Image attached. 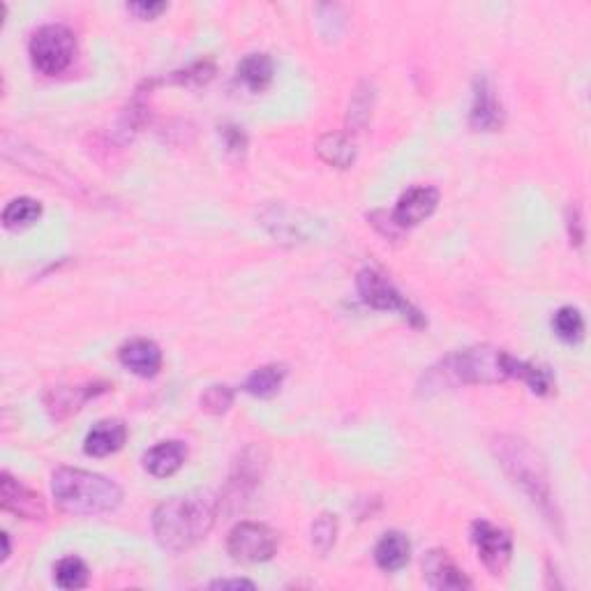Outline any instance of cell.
Here are the masks:
<instances>
[{
  "instance_id": "1f68e13d",
  "label": "cell",
  "mask_w": 591,
  "mask_h": 591,
  "mask_svg": "<svg viewBox=\"0 0 591 591\" xmlns=\"http://www.w3.org/2000/svg\"><path fill=\"white\" fill-rule=\"evenodd\" d=\"M0 541H3V561H5L7 557H10V536H7L3 531V534H0Z\"/></svg>"
},
{
  "instance_id": "d4e9b609",
  "label": "cell",
  "mask_w": 591,
  "mask_h": 591,
  "mask_svg": "<svg viewBox=\"0 0 591 591\" xmlns=\"http://www.w3.org/2000/svg\"><path fill=\"white\" fill-rule=\"evenodd\" d=\"M335 536H338V520L331 513H321L317 520L312 522V545L321 557L328 555L335 545Z\"/></svg>"
},
{
  "instance_id": "3957f363",
  "label": "cell",
  "mask_w": 591,
  "mask_h": 591,
  "mask_svg": "<svg viewBox=\"0 0 591 591\" xmlns=\"http://www.w3.org/2000/svg\"><path fill=\"white\" fill-rule=\"evenodd\" d=\"M51 492L63 513L79 515V518L114 513L123 501V490L107 476L74 467L54 471Z\"/></svg>"
},
{
  "instance_id": "5bb4252c",
  "label": "cell",
  "mask_w": 591,
  "mask_h": 591,
  "mask_svg": "<svg viewBox=\"0 0 591 591\" xmlns=\"http://www.w3.org/2000/svg\"><path fill=\"white\" fill-rule=\"evenodd\" d=\"M118 361L137 377H155L162 370V351L153 340L134 338L118 349Z\"/></svg>"
},
{
  "instance_id": "f1b7e54d",
  "label": "cell",
  "mask_w": 591,
  "mask_h": 591,
  "mask_svg": "<svg viewBox=\"0 0 591 591\" xmlns=\"http://www.w3.org/2000/svg\"><path fill=\"white\" fill-rule=\"evenodd\" d=\"M568 236H571V243L575 245H582V241H585V224H582L578 208H568Z\"/></svg>"
},
{
  "instance_id": "9a60e30c",
  "label": "cell",
  "mask_w": 591,
  "mask_h": 591,
  "mask_svg": "<svg viewBox=\"0 0 591 591\" xmlns=\"http://www.w3.org/2000/svg\"><path fill=\"white\" fill-rule=\"evenodd\" d=\"M127 441V425L118 418H107L93 425V430L86 435L84 451L91 458H107L121 451Z\"/></svg>"
},
{
  "instance_id": "ba28073f",
  "label": "cell",
  "mask_w": 591,
  "mask_h": 591,
  "mask_svg": "<svg viewBox=\"0 0 591 591\" xmlns=\"http://www.w3.org/2000/svg\"><path fill=\"white\" fill-rule=\"evenodd\" d=\"M471 541L476 545L478 559L492 575H501L511 564L513 538L506 529L492 525L488 520H476L471 525Z\"/></svg>"
},
{
  "instance_id": "cb8c5ba5",
  "label": "cell",
  "mask_w": 591,
  "mask_h": 591,
  "mask_svg": "<svg viewBox=\"0 0 591 591\" xmlns=\"http://www.w3.org/2000/svg\"><path fill=\"white\" fill-rule=\"evenodd\" d=\"M54 580L61 589H84L91 580V571L84 559L65 557L54 568Z\"/></svg>"
},
{
  "instance_id": "44dd1931",
  "label": "cell",
  "mask_w": 591,
  "mask_h": 591,
  "mask_svg": "<svg viewBox=\"0 0 591 591\" xmlns=\"http://www.w3.org/2000/svg\"><path fill=\"white\" fill-rule=\"evenodd\" d=\"M317 153L326 164H331V167H338V169H349L356 160L354 141H351L347 134H338V132L324 134L317 144Z\"/></svg>"
},
{
  "instance_id": "ffe728a7",
  "label": "cell",
  "mask_w": 591,
  "mask_h": 591,
  "mask_svg": "<svg viewBox=\"0 0 591 591\" xmlns=\"http://www.w3.org/2000/svg\"><path fill=\"white\" fill-rule=\"evenodd\" d=\"M238 81H243L245 88L252 93H264L273 84L275 65L268 54H250L238 63Z\"/></svg>"
},
{
  "instance_id": "6da1fadb",
  "label": "cell",
  "mask_w": 591,
  "mask_h": 591,
  "mask_svg": "<svg viewBox=\"0 0 591 591\" xmlns=\"http://www.w3.org/2000/svg\"><path fill=\"white\" fill-rule=\"evenodd\" d=\"M220 499L208 490L162 501L153 513V534L167 552H185L211 534L218 520Z\"/></svg>"
},
{
  "instance_id": "277c9868",
  "label": "cell",
  "mask_w": 591,
  "mask_h": 591,
  "mask_svg": "<svg viewBox=\"0 0 591 591\" xmlns=\"http://www.w3.org/2000/svg\"><path fill=\"white\" fill-rule=\"evenodd\" d=\"M504 356V349L483 344V347H471L444 358L432 374L444 379L446 384H501L508 379Z\"/></svg>"
},
{
  "instance_id": "8992f818",
  "label": "cell",
  "mask_w": 591,
  "mask_h": 591,
  "mask_svg": "<svg viewBox=\"0 0 591 591\" xmlns=\"http://www.w3.org/2000/svg\"><path fill=\"white\" fill-rule=\"evenodd\" d=\"M356 287H358V294H361V301L368 305V308L400 314L411 328L428 326L425 314L418 310L414 303L407 301V296H402L386 275L374 271V268H363V271L358 273Z\"/></svg>"
},
{
  "instance_id": "4316f807",
  "label": "cell",
  "mask_w": 591,
  "mask_h": 591,
  "mask_svg": "<svg viewBox=\"0 0 591 591\" xmlns=\"http://www.w3.org/2000/svg\"><path fill=\"white\" fill-rule=\"evenodd\" d=\"M213 74H215V65L211 61H199L183 72L171 74V81L181 86H201V84H208V81L213 79Z\"/></svg>"
},
{
  "instance_id": "83f0119b",
  "label": "cell",
  "mask_w": 591,
  "mask_h": 591,
  "mask_svg": "<svg viewBox=\"0 0 591 591\" xmlns=\"http://www.w3.org/2000/svg\"><path fill=\"white\" fill-rule=\"evenodd\" d=\"M222 139H224V146H227L231 153H245V148H248V137H245L241 127L227 125L222 130Z\"/></svg>"
},
{
  "instance_id": "7a4b0ae2",
  "label": "cell",
  "mask_w": 591,
  "mask_h": 591,
  "mask_svg": "<svg viewBox=\"0 0 591 591\" xmlns=\"http://www.w3.org/2000/svg\"><path fill=\"white\" fill-rule=\"evenodd\" d=\"M492 453L499 460L501 469L506 471V476L525 492L527 499L541 511L543 518L561 531L555 492H552L550 471L543 455L527 439L515 435H499L492 439Z\"/></svg>"
},
{
  "instance_id": "f546056e",
  "label": "cell",
  "mask_w": 591,
  "mask_h": 591,
  "mask_svg": "<svg viewBox=\"0 0 591 591\" xmlns=\"http://www.w3.org/2000/svg\"><path fill=\"white\" fill-rule=\"evenodd\" d=\"M127 10L137 14L139 19H155L160 17L162 12H167V3H130Z\"/></svg>"
},
{
  "instance_id": "7402d4cb",
  "label": "cell",
  "mask_w": 591,
  "mask_h": 591,
  "mask_svg": "<svg viewBox=\"0 0 591 591\" xmlns=\"http://www.w3.org/2000/svg\"><path fill=\"white\" fill-rule=\"evenodd\" d=\"M42 218V204L31 197L12 199L3 211V227L10 231L28 229Z\"/></svg>"
},
{
  "instance_id": "52a82bcc",
  "label": "cell",
  "mask_w": 591,
  "mask_h": 591,
  "mask_svg": "<svg viewBox=\"0 0 591 591\" xmlns=\"http://www.w3.org/2000/svg\"><path fill=\"white\" fill-rule=\"evenodd\" d=\"M280 538L278 531L264 522H241L229 531L227 550L234 561L241 564H261L275 557Z\"/></svg>"
},
{
  "instance_id": "8fae6325",
  "label": "cell",
  "mask_w": 591,
  "mask_h": 591,
  "mask_svg": "<svg viewBox=\"0 0 591 591\" xmlns=\"http://www.w3.org/2000/svg\"><path fill=\"white\" fill-rule=\"evenodd\" d=\"M0 504L3 511L14 513L17 518L24 520H44L47 518V506H44L42 497L26 488L24 483L3 471L0 474Z\"/></svg>"
},
{
  "instance_id": "2e32d148",
  "label": "cell",
  "mask_w": 591,
  "mask_h": 591,
  "mask_svg": "<svg viewBox=\"0 0 591 591\" xmlns=\"http://www.w3.org/2000/svg\"><path fill=\"white\" fill-rule=\"evenodd\" d=\"M187 460V446L183 441H162L144 453V469L155 478L174 476Z\"/></svg>"
},
{
  "instance_id": "d6986e66",
  "label": "cell",
  "mask_w": 591,
  "mask_h": 591,
  "mask_svg": "<svg viewBox=\"0 0 591 591\" xmlns=\"http://www.w3.org/2000/svg\"><path fill=\"white\" fill-rule=\"evenodd\" d=\"M284 379H287V365H282V363L261 365V368L254 370L250 377L245 379L243 391L252 395V398L271 400L280 393Z\"/></svg>"
},
{
  "instance_id": "9c48e42d",
  "label": "cell",
  "mask_w": 591,
  "mask_h": 591,
  "mask_svg": "<svg viewBox=\"0 0 591 591\" xmlns=\"http://www.w3.org/2000/svg\"><path fill=\"white\" fill-rule=\"evenodd\" d=\"M437 206H439L437 187L432 185L409 187V190L398 199V204H395L391 220L400 231L418 227V224L428 220L430 215L437 211Z\"/></svg>"
},
{
  "instance_id": "603a6c76",
  "label": "cell",
  "mask_w": 591,
  "mask_h": 591,
  "mask_svg": "<svg viewBox=\"0 0 591 591\" xmlns=\"http://www.w3.org/2000/svg\"><path fill=\"white\" fill-rule=\"evenodd\" d=\"M552 328H555L559 340H564L566 344H578L585 338V317L573 305H564L552 317Z\"/></svg>"
},
{
  "instance_id": "7c38bea8",
  "label": "cell",
  "mask_w": 591,
  "mask_h": 591,
  "mask_svg": "<svg viewBox=\"0 0 591 591\" xmlns=\"http://www.w3.org/2000/svg\"><path fill=\"white\" fill-rule=\"evenodd\" d=\"M425 582L439 591H465L471 589L467 573L455 564L446 550H430L423 559Z\"/></svg>"
},
{
  "instance_id": "484cf974",
  "label": "cell",
  "mask_w": 591,
  "mask_h": 591,
  "mask_svg": "<svg viewBox=\"0 0 591 591\" xmlns=\"http://www.w3.org/2000/svg\"><path fill=\"white\" fill-rule=\"evenodd\" d=\"M231 405H234V391L224 384L206 388L204 395H201V409H204L206 414L222 416L227 414Z\"/></svg>"
},
{
  "instance_id": "4dcf8cb0",
  "label": "cell",
  "mask_w": 591,
  "mask_h": 591,
  "mask_svg": "<svg viewBox=\"0 0 591 591\" xmlns=\"http://www.w3.org/2000/svg\"><path fill=\"white\" fill-rule=\"evenodd\" d=\"M211 589H257V585L250 580H215Z\"/></svg>"
},
{
  "instance_id": "e0dca14e",
  "label": "cell",
  "mask_w": 591,
  "mask_h": 591,
  "mask_svg": "<svg viewBox=\"0 0 591 591\" xmlns=\"http://www.w3.org/2000/svg\"><path fill=\"white\" fill-rule=\"evenodd\" d=\"M504 368H506L508 379H522L531 388V393L543 395V398L545 395L555 393V377H552L550 368H545V365L520 361V358H515L513 354H508L506 351Z\"/></svg>"
},
{
  "instance_id": "5b68a950",
  "label": "cell",
  "mask_w": 591,
  "mask_h": 591,
  "mask_svg": "<svg viewBox=\"0 0 591 591\" xmlns=\"http://www.w3.org/2000/svg\"><path fill=\"white\" fill-rule=\"evenodd\" d=\"M28 54L37 72L44 77H56V74H63L77 56V37L61 24L42 26L28 42Z\"/></svg>"
},
{
  "instance_id": "4fadbf2b",
  "label": "cell",
  "mask_w": 591,
  "mask_h": 591,
  "mask_svg": "<svg viewBox=\"0 0 591 591\" xmlns=\"http://www.w3.org/2000/svg\"><path fill=\"white\" fill-rule=\"evenodd\" d=\"M469 123L478 132H495L504 125V109L497 100L495 88L488 77H476L474 81V102H471Z\"/></svg>"
},
{
  "instance_id": "30bf717a",
  "label": "cell",
  "mask_w": 591,
  "mask_h": 591,
  "mask_svg": "<svg viewBox=\"0 0 591 591\" xmlns=\"http://www.w3.org/2000/svg\"><path fill=\"white\" fill-rule=\"evenodd\" d=\"M107 391H109V384H104V381H88V384H79V386H58V388H51L47 393V398H44V407H47L49 416L54 418V421H65V418L77 414L88 400H93L97 395Z\"/></svg>"
},
{
  "instance_id": "ac0fdd59",
  "label": "cell",
  "mask_w": 591,
  "mask_h": 591,
  "mask_svg": "<svg viewBox=\"0 0 591 591\" xmlns=\"http://www.w3.org/2000/svg\"><path fill=\"white\" fill-rule=\"evenodd\" d=\"M411 543L402 531H386L374 548V561L384 573H398L409 564Z\"/></svg>"
}]
</instances>
